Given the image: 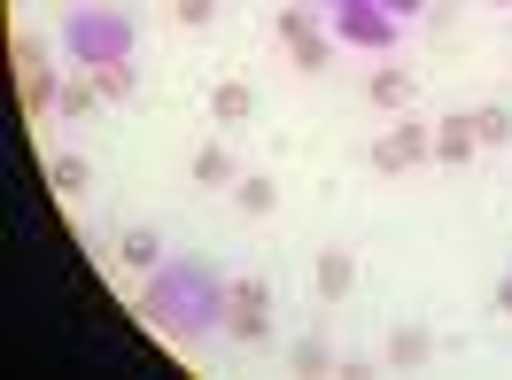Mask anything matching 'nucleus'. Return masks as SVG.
<instances>
[{
  "mask_svg": "<svg viewBox=\"0 0 512 380\" xmlns=\"http://www.w3.org/2000/svg\"><path fill=\"white\" fill-rule=\"evenodd\" d=\"M225 311H233V280L218 264H202V256H179V264L140 280V318L163 342H202V334L225 326Z\"/></svg>",
  "mask_w": 512,
  "mask_h": 380,
  "instance_id": "nucleus-1",
  "label": "nucleus"
},
{
  "mask_svg": "<svg viewBox=\"0 0 512 380\" xmlns=\"http://www.w3.org/2000/svg\"><path fill=\"white\" fill-rule=\"evenodd\" d=\"M132 47H140V24H132L125 8H109V0H78L63 16V55L86 70V78L109 70V63H132Z\"/></svg>",
  "mask_w": 512,
  "mask_h": 380,
  "instance_id": "nucleus-2",
  "label": "nucleus"
},
{
  "mask_svg": "<svg viewBox=\"0 0 512 380\" xmlns=\"http://www.w3.org/2000/svg\"><path fill=\"white\" fill-rule=\"evenodd\" d=\"M326 32L342 39V47H365V55H388L404 24L388 16L381 0H334V8H326Z\"/></svg>",
  "mask_w": 512,
  "mask_h": 380,
  "instance_id": "nucleus-3",
  "label": "nucleus"
},
{
  "mask_svg": "<svg viewBox=\"0 0 512 380\" xmlns=\"http://www.w3.org/2000/svg\"><path fill=\"white\" fill-rule=\"evenodd\" d=\"M280 39H288V55H295V70H303V78H319L326 55H334L326 16H319V8H303V0H288V8H280Z\"/></svg>",
  "mask_w": 512,
  "mask_h": 380,
  "instance_id": "nucleus-4",
  "label": "nucleus"
},
{
  "mask_svg": "<svg viewBox=\"0 0 512 380\" xmlns=\"http://www.w3.org/2000/svg\"><path fill=\"white\" fill-rule=\"evenodd\" d=\"M225 334H241V342H264V334H272V287H264V280H241V287H233Z\"/></svg>",
  "mask_w": 512,
  "mask_h": 380,
  "instance_id": "nucleus-5",
  "label": "nucleus"
},
{
  "mask_svg": "<svg viewBox=\"0 0 512 380\" xmlns=\"http://www.w3.org/2000/svg\"><path fill=\"white\" fill-rule=\"evenodd\" d=\"M435 156V132L427 125H388L381 140H373V163L381 171H412V163H427Z\"/></svg>",
  "mask_w": 512,
  "mask_h": 380,
  "instance_id": "nucleus-6",
  "label": "nucleus"
},
{
  "mask_svg": "<svg viewBox=\"0 0 512 380\" xmlns=\"http://www.w3.org/2000/svg\"><path fill=\"white\" fill-rule=\"evenodd\" d=\"M117 256H125L132 272L148 280V272H163V233H148V225H132L125 241H117Z\"/></svg>",
  "mask_w": 512,
  "mask_h": 380,
  "instance_id": "nucleus-7",
  "label": "nucleus"
},
{
  "mask_svg": "<svg viewBox=\"0 0 512 380\" xmlns=\"http://www.w3.org/2000/svg\"><path fill=\"white\" fill-rule=\"evenodd\" d=\"M474 148H481L474 117H450V125L435 132V156H443V163H466V156H474Z\"/></svg>",
  "mask_w": 512,
  "mask_h": 380,
  "instance_id": "nucleus-8",
  "label": "nucleus"
},
{
  "mask_svg": "<svg viewBox=\"0 0 512 380\" xmlns=\"http://www.w3.org/2000/svg\"><path fill=\"white\" fill-rule=\"evenodd\" d=\"M365 94L381 101V109H404V101H412V78H404V70H396V63H381V70H373V78H365Z\"/></svg>",
  "mask_w": 512,
  "mask_h": 380,
  "instance_id": "nucleus-9",
  "label": "nucleus"
},
{
  "mask_svg": "<svg viewBox=\"0 0 512 380\" xmlns=\"http://www.w3.org/2000/svg\"><path fill=\"white\" fill-rule=\"evenodd\" d=\"M350 280H357L350 249H326V256H319V295H326V303H334V295H350Z\"/></svg>",
  "mask_w": 512,
  "mask_h": 380,
  "instance_id": "nucleus-10",
  "label": "nucleus"
},
{
  "mask_svg": "<svg viewBox=\"0 0 512 380\" xmlns=\"http://www.w3.org/2000/svg\"><path fill=\"white\" fill-rule=\"evenodd\" d=\"M47 179H55V194H86V187H94L86 156H47Z\"/></svg>",
  "mask_w": 512,
  "mask_h": 380,
  "instance_id": "nucleus-11",
  "label": "nucleus"
},
{
  "mask_svg": "<svg viewBox=\"0 0 512 380\" xmlns=\"http://www.w3.org/2000/svg\"><path fill=\"white\" fill-rule=\"evenodd\" d=\"M233 179H241V171H233L225 148H202V156H194V187H233Z\"/></svg>",
  "mask_w": 512,
  "mask_h": 380,
  "instance_id": "nucleus-12",
  "label": "nucleus"
},
{
  "mask_svg": "<svg viewBox=\"0 0 512 380\" xmlns=\"http://www.w3.org/2000/svg\"><path fill=\"white\" fill-rule=\"evenodd\" d=\"M55 101H63V86H55V70H24V109H32V117H47Z\"/></svg>",
  "mask_w": 512,
  "mask_h": 380,
  "instance_id": "nucleus-13",
  "label": "nucleus"
},
{
  "mask_svg": "<svg viewBox=\"0 0 512 380\" xmlns=\"http://www.w3.org/2000/svg\"><path fill=\"white\" fill-rule=\"evenodd\" d=\"M427 326H396V334H388V357H396V365H427Z\"/></svg>",
  "mask_w": 512,
  "mask_h": 380,
  "instance_id": "nucleus-14",
  "label": "nucleus"
},
{
  "mask_svg": "<svg viewBox=\"0 0 512 380\" xmlns=\"http://www.w3.org/2000/svg\"><path fill=\"white\" fill-rule=\"evenodd\" d=\"M233 202H241L249 218H264V210L280 202V187H272V179H233Z\"/></svg>",
  "mask_w": 512,
  "mask_h": 380,
  "instance_id": "nucleus-15",
  "label": "nucleus"
},
{
  "mask_svg": "<svg viewBox=\"0 0 512 380\" xmlns=\"http://www.w3.org/2000/svg\"><path fill=\"white\" fill-rule=\"evenodd\" d=\"M474 132H481V148H505V140H512V109H497V101L474 109Z\"/></svg>",
  "mask_w": 512,
  "mask_h": 380,
  "instance_id": "nucleus-16",
  "label": "nucleus"
},
{
  "mask_svg": "<svg viewBox=\"0 0 512 380\" xmlns=\"http://www.w3.org/2000/svg\"><path fill=\"white\" fill-rule=\"evenodd\" d=\"M94 86H101V101H132V94H140L132 63H109V70H94Z\"/></svg>",
  "mask_w": 512,
  "mask_h": 380,
  "instance_id": "nucleus-17",
  "label": "nucleus"
},
{
  "mask_svg": "<svg viewBox=\"0 0 512 380\" xmlns=\"http://www.w3.org/2000/svg\"><path fill=\"white\" fill-rule=\"evenodd\" d=\"M210 109H218L225 125H241V117H249L256 101H249V86H218V94H210Z\"/></svg>",
  "mask_w": 512,
  "mask_h": 380,
  "instance_id": "nucleus-18",
  "label": "nucleus"
},
{
  "mask_svg": "<svg viewBox=\"0 0 512 380\" xmlns=\"http://www.w3.org/2000/svg\"><path fill=\"white\" fill-rule=\"evenodd\" d=\"M94 101H101V86H86V70H78V78L63 86V117H86Z\"/></svg>",
  "mask_w": 512,
  "mask_h": 380,
  "instance_id": "nucleus-19",
  "label": "nucleus"
},
{
  "mask_svg": "<svg viewBox=\"0 0 512 380\" xmlns=\"http://www.w3.org/2000/svg\"><path fill=\"white\" fill-rule=\"evenodd\" d=\"M24 70H47V39H32V32L16 39V78H24Z\"/></svg>",
  "mask_w": 512,
  "mask_h": 380,
  "instance_id": "nucleus-20",
  "label": "nucleus"
},
{
  "mask_svg": "<svg viewBox=\"0 0 512 380\" xmlns=\"http://www.w3.org/2000/svg\"><path fill=\"white\" fill-rule=\"evenodd\" d=\"M295 373H326V342L311 334V342H295Z\"/></svg>",
  "mask_w": 512,
  "mask_h": 380,
  "instance_id": "nucleus-21",
  "label": "nucleus"
},
{
  "mask_svg": "<svg viewBox=\"0 0 512 380\" xmlns=\"http://www.w3.org/2000/svg\"><path fill=\"white\" fill-rule=\"evenodd\" d=\"M218 16V0H179V24H210Z\"/></svg>",
  "mask_w": 512,
  "mask_h": 380,
  "instance_id": "nucleus-22",
  "label": "nucleus"
},
{
  "mask_svg": "<svg viewBox=\"0 0 512 380\" xmlns=\"http://www.w3.org/2000/svg\"><path fill=\"white\" fill-rule=\"evenodd\" d=\"M381 8H388V16H396V24H412V16H419V8H427V0H381Z\"/></svg>",
  "mask_w": 512,
  "mask_h": 380,
  "instance_id": "nucleus-23",
  "label": "nucleus"
},
{
  "mask_svg": "<svg viewBox=\"0 0 512 380\" xmlns=\"http://www.w3.org/2000/svg\"><path fill=\"white\" fill-rule=\"evenodd\" d=\"M497 311H505V318H512V280H505V287H497Z\"/></svg>",
  "mask_w": 512,
  "mask_h": 380,
  "instance_id": "nucleus-24",
  "label": "nucleus"
},
{
  "mask_svg": "<svg viewBox=\"0 0 512 380\" xmlns=\"http://www.w3.org/2000/svg\"><path fill=\"white\" fill-rule=\"evenodd\" d=\"M303 8H319V16H326V8H334V0H303Z\"/></svg>",
  "mask_w": 512,
  "mask_h": 380,
  "instance_id": "nucleus-25",
  "label": "nucleus"
},
{
  "mask_svg": "<svg viewBox=\"0 0 512 380\" xmlns=\"http://www.w3.org/2000/svg\"><path fill=\"white\" fill-rule=\"evenodd\" d=\"M497 8H512V0H497Z\"/></svg>",
  "mask_w": 512,
  "mask_h": 380,
  "instance_id": "nucleus-26",
  "label": "nucleus"
}]
</instances>
